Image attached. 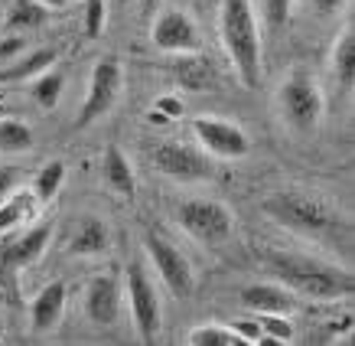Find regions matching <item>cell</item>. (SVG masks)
<instances>
[{"mask_svg": "<svg viewBox=\"0 0 355 346\" xmlns=\"http://www.w3.org/2000/svg\"><path fill=\"white\" fill-rule=\"evenodd\" d=\"M193 138L199 141V147L205 154H212L218 160H241L251 151L248 134L238 128L235 121H225V118H196Z\"/></svg>", "mask_w": 355, "mask_h": 346, "instance_id": "10", "label": "cell"}, {"mask_svg": "<svg viewBox=\"0 0 355 346\" xmlns=\"http://www.w3.org/2000/svg\"><path fill=\"white\" fill-rule=\"evenodd\" d=\"M150 160L157 167V173L170 176V180H180V183H202V180L216 176V167L209 160V154L202 147H193V144L183 141L157 144L150 151Z\"/></svg>", "mask_w": 355, "mask_h": 346, "instance_id": "8", "label": "cell"}, {"mask_svg": "<svg viewBox=\"0 0 355 346\" xmlns=\"http://www.w3.org/2000/svg\"><path fill=\"white\" fill-rule=\"evenodd\" d=\"M333 72H336V82L343 88L355 85V30H352V23H345L333 43Z\"/></svg>", "mask_w": 355, "mask_h": 346, "instance_id": "20", "label": "cell"}, {"mask_svg": "<svg viewBox=\"0 0 355 346\" xmlns=\"http://www.w3.org/2000/svg\"><path fill=\"white\" fill-rule=\"evenodd\" d=\"M241 304L254 314H293L297 294H291L284 284H248L241 291Z\"/></svg>", "mask_w": 355, "mask_h": 346, "instance_id": "15", "label": "cell"}, {"mask_svg": "<svg viewBox=\"0 0 355 346\" xmlns=\"http://www.w3.org/2000/svg\"><path fill=\"white\" fill-rule=\"evenodd\" d=\"M218 40L241 85L258 88L264 79L261 65V30L251 0H222L218 7Z\"/></svg>", "mask_w": 355, "mask_h": 346, "instance_id": "3", "label": "cell"}, {"mask_svg": "<svg viewBox=\"0 0 355 346\" xmlns=\"http://www.w3.org/2000/svg\"><path fill=\"white\" fill-rule=\"evenodd\" d=\"M46 7L36 3V0H13L7 7V17H3V30L7 33H23V30H33L46 20Z\"/></svg>", "mask_w": 355, "mask_h": 346, "instance_id": "21", "label": "cell"}, {"mask_svg": "<svg viewBox=\"0 0 355 346\" xmlns=\"http://www.w3.org/2000/svg\"><path fill=\"white\" fill-rule=\"evenodd\" d=\"M33 209H36V196L26 193V190H13V193L0 203V232L20 226L26 216H33Z\"/></svg>", "mask_w": 355, "mask_h": 346, "instance_id": "24", "label": "cell"}, {"mask_svg": "<svg viewBox=\"0 0 355 346\" xmlns=\"http://www.w3.org/2000/svg\"><path fill=\"white\" fill-rule=\"evenodd\" d=\"M193 346H241V336L228 324H202L189 333Z\"/></svg>", "mask_w": 355, "mask_h": 346, "instance_id": "26", "label": "cell"}, {"mask_svg": "<svg viewBox=\"0 0 355 346\" xmlns=\"http://www.w3.org/2000/svg\"><path fill=\"white\" fill-rule=\"evenodd\" d=\"M157 3H160V0H147V7H157Z\"/></svg>", "mask_w": 355, "mask_h": 346, "instance_id": "37", "label": "cell"}, {"mask_svg": "<svg viewBox=\"0 0 355 346\" xmlns=\"http://www.w3.org/2000/svg\"><path fill=\"white\" fill-rule=\"evenodd\" d=\"M121 311V288L118 278L111 274H95L85 284V317L95 327H111Z\"/></svg>", "mask_w": 355, "mask_h": 346, "instance_id": "14", "label": "cell"}, {"mask_svg": "<svg viewBox=\"0 0 355 346\" xmlns=\"http://www.w3.org/2000/svg\"><path fill=\"white\" fill-rule=\"evenodd\" d=\"M30 98L40 105V108H55L59 105V95H62L65 88V76L59 72V69H46V72H40L36 79H30Z\"/></svg>", "mask_w": 355, "mask_h": 346, "instance_id": "22", "label": "cell"}, {"mask_svg": "<svg viewBox=\"0 0 355 346\" xmlns=\"http://www.w3.org/2000/svg\"><path fill=\"white\" fill-rule=\"evenodd\" d=\"M108 20V0H85V36L98 40Z\"/></svg>", "mask_w": 355, "mask_h": 346, "instance_id": "28", "label": "cell"}, {"mask_svg": "<svg viewBox=\"0 0 355 346\" xmlns=\"http://www.w3.org/2000/svg\"><path fill=\"white\" fill-rule=\"evenodd\" d=\"M101 170H105V183L114 190L124 199H134V190H137V176H134V167H130L128 154L121 151L118 144H108L105 147V157H101Z\"/></svg>", "mask_w": 355, "mask_h": 346, "instance_id": "18", "label": "cell"}, {"mask_svg": "<svg viewBox=\"0 0 355 346\" xmlns=\"http://www.w3.org/2000/svg\"><path fill=\"white\" fill-rule=\"evenodd\" d=\"M121 88H124V69L114 56H105L98 59L92 76H88V92L82 98V108H78L76 128H88L95 124L98 118H105L121 98Z\"/></svg>", "mask_w": 355, "mask_h": 346, "instance_id": "6", "label": "cell"}, {"mask_svg": "<svg viewBox=\"0 0 355 346\" xmlns=\"http://www.w3.org/2000/svg\"><path fill=\"white\" fill-rule=\"evenodd\" d=\"M111 249V229L105 219L98 216H85L72 232V242H69V252L78 255V258H95V255H105Z\"/></svg>", "mask_w": 355, "mask_h": 346, "instance_id": "17", "label": "cell"}, {"mask_svg": "<svg viewBox=\"0 0 355 346\" xmlns=\"http://www.w3.org/2000/svg\"><path fill=\"white\" fill-rule=\"evenodd\" d=\"M313 7V13H320V17H333L345 7V0H306Z\"/></svg>", "mask_w": 355, "mask_h": 346, "instance_id": "34", "label": "cell"}, {"mask_svg": "<svg viewBox=\"0 0 355 346\" xmlns=\"http://www.w3.org/2000/svg\"><path fill=\"white\" fill-rule=\"evenodd\" d=\"M53 63H55V49H49V46L33 49V53H20L17 59H10V65H0V82H26V79H36Z\"/></svg>", "mask_w": 355, "mask_h": 346, "instance_id": "19", "label": "cell"}, {"mask_svg": "<svg viewBox=\"0 0 355 346\" xmlns=\"http://www.w3.org/2000/svg\"><path fill=\"white\" fill-rule=\"evenodd\" d=\"M13 190H17V170L0 163V203H3V199H7Z\"/></svg>", "mask_w": 355, "mask_h": 346, "instance_id": "33", "label": "cell"}, {"mask_svg": "<svg viewBox=\"0 0 355 346\" xmlns=\"http://www.w3.org/2000/svg\"><path fill=\"white\" fill-rule=\"evenodd\" d=\"M153 108L160 111V115H166V118H180V115H183V101L176 95H160Z\"/></svg>", "mask_w": 355, "mask_h": 346, "instance_id": "32", "label": "cell"}, {"mask_svg": "<svg viewBox=\"0 0 355 346\" xmlns=\"http://www.w3.org/2000/svg\"><path fill=\"white\" fill-rule=\"evenodd\" d=\"M144 249H147V255H150V265H153V271L160 274L163 288H166L173 297L183 301V297L193 294V288H196L193 265H189V258L173 245L170 238L163 236L160 229H150V232L144 236Z\"/></svg>", "mask_w": 355, "mask_h": 346, "instance_id": "7", "label": "cell"}, {"mask_svg": "<svg viewBox=\"0 0 355 346\" xmlns=\"http://www.w3.org/2000/svg\"><path fill=\"white\" fill-rule=\"evenodd\" d=\"M20 53H26V36H20V33H7V36L0 40V65H7Z\"/></svg>", "mask_w": 355, "mask_h": 346, "instance_id": "30", "label": "cell"}, {"mask_svg": "<svg viewBox=\"0 0 355 346\" xmlns=\"http://www.w3.org/2000/svg\"><path fill=\"white\" fill-rule=\"evenodd\" d=\"M128 304H130V317H134V327H137V336L144 343H153L157 333H160V297H157V288L147 278V271L140 261H130L128 268Z\"/></svg>", "mask_w": 355, "mask_h": 346, "instance_id": "9", "label": "cell"}, {"mask_svg": "<svg viewBox=\"0 0 355 346\" xmlns=\"http://www.w3.org/2000/svg\"><path fill=\"white\" fill-rule=\"evenodd\" d=\"M176 222H180L186 236L199 242V245H205V249H222L235 232V213L225 203L202 199V196L183 199L176 206Z\"/></svg>", "mask_w": 355, "mask_h": 346, "instance_id": "5", "label": "cell"}, {"mask_svg": "<svg viewBox=\"0 0 355 346\" xmlns=\"http://www.w3.org/2000/svg\"><path fill=\"white\" fill-rule=\"evenodd\" d=\"M62 183H65V160L43 163L40 173H36V180H33V196H36V203L55 199V193L62 190Z\"/></svg>", "mask_w": 355, "mask_h": 346, "instance_id": "25", "label": "cell"}, {"mask_svg": "<svg viewBox=\"0 0 355 346\" xmlns=\"http://www.w3.org/2000/svg\"><path fill=\"white\" fill-rule=\"evenodd\" d=\"M261 13H264L268 26L280 30V26H287L293 17V0H261Z\"/></svg>", "mask_w": 355, "mask_h": 346, "instance_id": "29", "label": "cell"}, {"mask_svg": "<svg viewBox=\"0 0 355 346\" xmlns=\"http://www.w3.org/2000/svg\"><path fill=\"white\" fill-rule=\"evenodd\" d=\"M53 232H55V222L43 219V222L30 226L26 232H20L17 238H7L0 245V271H20L26 265H33V261H40L46 245L53 242Z\"/></svg>", "mask_w": 355, "mask_h": 346, "instance_id": "12", "label": "cell"}, {"mask_svg": "<svg viewBox=\"0 0 355 346\" xmlns=\"http://www.w3.org/2000/svg\"><path fill=\"white\" fill-rule=\"evenodd\" d=\"M114 3H118V7H128V3H130V0H114Z\"/></svg>", "mask_w": 355, "mask_h": 346, "instance_id": "36", "label": "cell"}, {"mask_svg": "<svg viewBox=\"0 0 355 346\" xmlns=\"http://www.w3.org/2000/svg\"><path fill=\"white\" fill-rule=\"evenodd\" d=\"M33 147V128L20 118H0V154H26Z\"/></svg>", "mask_w": 355, "mask_h": 346, "instance_id": "23", "label": "cell"}, {"mask_svg": "<svg viewBox=\"0 0 355 346\" xmlns=\"http://www.w3.org/2000/svg\"><path fill=\"white\" fill-rule=\"evenodd\" d=\"M264 216L287 229L291 236L306 238L320 249H329L333 255H349L352 252V219L345 209L313 193V190H277L264 203Z\"/></svg>", "mask_w": 355, "mask_h": 346, "instance_id": "1", "label": "cell"}, {"mask_svg": "<svg viewBox=\"0 0 355 346\" xmlns=\"http://www.w3.org/2000/svg\"><path fill=\"white\" fill-rule=\"evenodd\" d=\"M65 297H69L65 281H49L43 291L33 297L30 320H33V330H36V333H49V330H55V324L62 320Z\"/></svg>", "mask_w": 355, "mask_h": 346, "instance_id": "16", "label": "cell"}, {"mask_svg": "<svg viewBox=\"0 0 355 346\" xmlns=\"http://www.w3.org/2000/svg\"><path fill=\"white\" fill-rule=\"evenodd\" d=\"M150 40H153V46L166 56L202 49L199 23H196L186 10H176V7L157 13V20H153V26H150Z\"/></svg>", "mask_w": 355, "mask_h": 346, "instance_id": "11", "label": "cell"}, {"mask_svg": "<svg viewBox=\"0 0 355 346\" xmlns=\"http://www.w3.org/2000/svg\"><path fill=\"white\" fill-rule=\"evenodd\" d=\"M264 268L274 274V281L284 284L291 294L306 297V301H345L355 291L352 271L343 265L313 258V255H293V252H268L264 255Z\"/></svg>", "mask_w": 355, "mask_h": 346, "instance_id": "2", "label": "cell"}, {"mask_svg": "<svg viewBox=\"0 0 355 346\" xmlns=\"http://www.w3.org/2000/svg\"><path fill=\"white\" fill-rule=\"evenodd\" d=\"M258 327H261V343H291L297 336L287 314H261Z\"/></svg>", "mask_w": 355, "mask_h": 346, "instance_id": "27", "label": "cell"}, {"mask_svg": "<svg viewBox=\"0 0 355 346\" xmlns=\"http://www.w3.org/2000/svg\"><path fill=\"white\" fill-rule=\"evenodd\" d=\"M36 3H43L46 10H59V7H65L69 0H36Z\"/></svg>", "mask_w": 355, "mask_h": 346, "instance_id": "35", "label": "cell"}, {"mask_svg": "<svg viewBox=\"0 0 355 346\" xmlns=\"http://www.w3.org/2000/svg\"><path fill=\"white\" fill-rule=\"evenodd\" d=\"M173 82L186 92H216L222 85V72L212 56H205L202 49L196 53H176V59L170 63Z\"/></svg>", "mask_w": 355, "mask_h": 346, "instance_id": "13", "label": "cell"}, {"mask_svg": "<svg viewBox=\"0 0 355 346\" xmlns=\"http://www.w3.org/2000/svg\"><path fill=\"white\" fill-rule=\"evenodd\" d=\"M228 327H232V330L241 336V343H261V327H258V320H251V317H238V320H232Z\"/></svg>", "mask_w": 355, "mask_h": 346, "instance_id": "31", "label": "cell"}, {"mask_svg": "<svg viewBox=\"0 0 355 346\" xmlns=\"http://www.w3.org/2000/svg\"><path fill=\"white\" fill-rule=\"evenodd\" d=\"M277 108L291 131L313 134V131L323 124V115H326V98H323V88H320L316 76L306 72V69H293L291 76L280 82Z\"/></svg>", "mask_w": 355, "mask_h": 346, "instance_id": "4", "label": "cell"}, {"mask_svg": "<svg viewBox=\"0 0 355 346\" xmlns=\"http://www.w3.org/2000/svg\"><path fill=\"white\" fill-rule=\"evenodd\" d=\"M0 118H3V105H0Z\"/></svg>", "mask_w": 355, "mask_h": 346, "instance_id": "38", "label": "cell"}]
</instances>
